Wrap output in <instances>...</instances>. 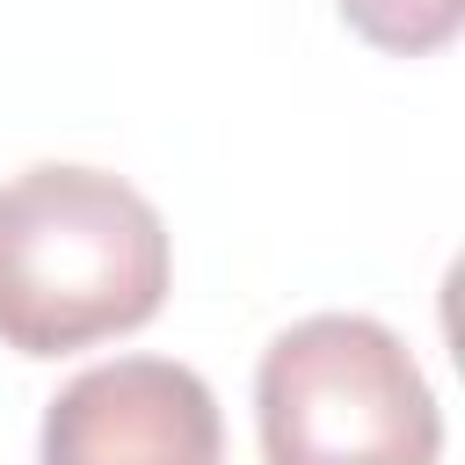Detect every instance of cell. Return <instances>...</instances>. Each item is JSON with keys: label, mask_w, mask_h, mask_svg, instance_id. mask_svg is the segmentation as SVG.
Segmentation results:
<instances>
[{"label": "cell", "mask_w": 465, "mask_h": 465, "mask_svg": "<svg viewBox=\"0 0 465 465\" xmlns=\"http://www.w3.org/2000/svg\"><path fill=\"white\" fill-rule=\"evenodd\" d=\"M167 225L124 174L44 160L0 182V341L15 356L138 334L167 305Z\"/></svg>", "instance_id": "1"}, {"label": "cell", "mask_w": 465, "mask_h": 465, "mask_svg": "<svg viewBox=\"0 0 465 465\" xmlns=\"http://www.w3.org/2000/svg\"><path fill=\"white\" fill-rule=\"evenodd\" d=\"M254 429L269 465H436L443 407L414 349L371 312H312L262 349Z\"/></svg>", "instance_id": "2"}, {"label": "cell", "mask_w": 465, "mask_h": 465, "mask_svg": "<svg viewBox=\"0 0 465 465\" xmlns=\"http://www.w3.org/2000/svg\"><path fill=\"white\" fill-rule=\"evenodd\" d=\"M36 465H225V421L189 363L116 356L58 385Z\"/></svg>", "instance_id": "3"}, {"label": "cell", "mask_w": 465, "mask_h": 465, "mask_svg": "<svg viewBox=\"0 0 465 465\" xmlns=\"http://www.w3.org/2000/svg\"><path fill=\"white\" fill-rule=\"evenodd\" d=\"M334 7L363 44L392 58H429L465 29V0H334Z\"/></svg>", "instance_id": "4"}]
</instances>
